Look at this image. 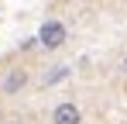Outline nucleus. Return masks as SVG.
<instances>
[{"mask_svg": "<svg viewBox=\"0 0 127 124\" xmlns=\"http://www.w3.org/2000/svg\"><path fill=\"white\" fill-rule=\"evenodd\" d=\"M65 41H69V28H65L59 17H48L41 28H38V45H41V48H48V52L62 48Z\"/></svg>", "mask_w": 127, "mask_h": 124, "instance_id": "nucleus-1", "label": "nucleus"}, {"mask_svg": "<svg viewBox=\"0 0 127 124\" xmlns=\"http://www.w3.org/2000/svg\"><path fill=\"white\" fill-rule=\"evenodd\" d=\"M31 83V69L28 65H10L0 79V97H21Z\"/></svg>", "mask_w": 127, "mask_h": 124, "instance_id": "nucleus-2", "label": "nucleus"}, {"mask_svg": "<svg viewBox=\"0 0 127 124\" xmlns=\"http://www.w3.org/2000/svg\"><path fill=\"white\" fill-rule=\"evenodd\" d=\"M52 124H83V110L72 100H62L52 107Z\"/></svg>", "mask_w": 127, "mask_h": 124, "instance_id": "nucleus-3", "label": "nucleus"}, {"mask_svg": "<svg viewBox=\"0 0 127 124\" xmlns=\"http://www.w3.org/2000/svg\"><path fill=\"white\" fill-rule=\"evenodd\" d=\"M65 76H69V69H65V65H55V72H52V76L45 79V86H52V83H59V79H65Z\"/></svg>", "mask_w": 127, "mask_h": 124, "instance_id": "nucleus-4", "label": "nucleus"}, {"mask_svg": "<svg viewBox=\"0 0 127 124\" xmlns=\"http://www.w3.org/2000/svg\"><path fill=\"white\" fill-rule=\"evenodd\" d=\"M120 69H124V72H127V59H124V62H120Z\"/></svg>", "mask_w": 127, "mask_h": 124, "instance_id": "nucleus-5", "label": "nucleus"}]
</instances>
